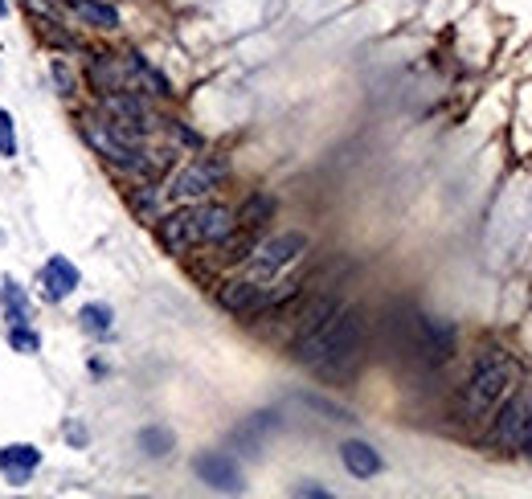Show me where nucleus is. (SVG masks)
Masks as SVG:
<instances>
[{"mask_svg":"<svg viewBox=\"0 0 532 499\" xmlns=\"http://www.w3.org/2000/svg\"><path fill=\"white\" fill-rule=\"evenodd\" d=\"M369 340V320H365V311L361 307H336V315L316 328L312 336H303L291 344V356H295V365L303 369H312L320 377H344L352 365L361 360V348Z\"/></svg>","mask_w":532,"mask_h":499,"instance_id":"1","label":"nucleus"},{"mask_svg":"<svg viewBox=\"0 0 532 499\" xmlns=\"http://www.w3.org/2000/svg\"><path fill=\"white\" fill-rule=\"evenodd\" d=\"M230 230H234V209L217 205V201H189V205H176L172 213L156 217L160 246L176 258L193 254L201 246H217Z\"/></svg>","mask_w":532,"mask_h":499,"instance_id":"2","label":"nucleus"},{"mask_svg":"<svg viewBox=\"0 0 532 499\" xmlns=\"http://www.w3.org/2000/svg\"><path fill=\"white\" fill-rule=\"evenodd\" d=\"M516 381H520L516 356L504 348H483V356L475 360V369L459 393V418L463 422H487L500 410V401L516 389Z\"/></svg>","mask_w":532,"mask_h":499,"instance_id":"3","label":"nucleus"},{"mask_svg":"<svg viewBox=\"0 0 532 499\" xmlns=\"http://www.w3.org/2000/svg\"><path fill=\"white\" fill-rule=\"evenodd\" d=\"M307 246H312V238H307L303 230H283L275 238H258V246L242 262V275L258 279V283H275L283 270H291L307 254Z\"/></svg>","mask_w":532,"mask_h":499,"instance_id":"4","label":"nucleus"},{"mask_svg":"<svg viewBox=\"0 0 532 499\" xmlns=\"http://www.w3.org/2000/svg\"><path fill=\"white\" fill-rule=\"evenodd\" d=\"M99 111L115 123V131H123L127 140L148 144V135H156L164 127V119L152 111L148 95H136V90H111V95H99Z\"/></svg>","mask_w":532,"mask_h":499,"instance_id":"5","label":"nucleus"},{"mask_svg":"<svg viewBox=\"0 0 532 499\" xmlns=\"http://www.w3.org/2000/svg\"><path fill=\"white\" fill-rule=\"evenodd\" d=\"M230 176V160L226 156H197V160H189L185 168H176L172 172V180L164 185V197L172 201V205H189V201H205L221 180Z\"/></svg>","mask_w":532,"mask_h":499,"instance_id":"6","label":"nucleus"},{"mask_svg":"<svg viewBox=\"0 0 532 499\" xmlns=\"http://www.w3.org/2000/svg\"><path fill=\"white\" fill-rule=\"evenodd\" d=\"M217 307L230 311L234 320H258L275 307V287L271 283H258V279H230L217 287Z\"/></svg>","mask_w":532,"mask_h":499,"instance_id":"7","label":"nucleus"},{"mask_svg":"<svg viewBox=\"0 0 532 499\" xmlns=\"http://www.w3.org/2000/svg\"><path fill=\"white\" fill-rule=\"evenodd\" d=\"M455 344H459V332L455 324L447 320H434V315H414V352L422 365H447L455 356Z\"/></svg>","mask_w":532,"mask_h":499,"instance_id":"8","label":"nucleus"},{"mask_svg":"<svg viewBox=\"0 0 532 499\" xmlns=\"http://www.w3.org/2000/svg\"><path fill=\"white\" fill-rule=\"evenodd\" d=\"M193 475L209 487V491H226V495H238L246 491V475L238 467V459L230 450H205V455L193 459Z\"/></svg>","mask_w":532,"mask_h":499,"instance_id":"9","label":"nucleus"},{"mask_svg":"<svg viewBox=\"0 0 532 499\" xmlns=\"http://www.w3.org/2000/svg\"><path fill=\"white\" fill-rule=\"evenodd\" d=\"M524 410H528V393H508L500 401V410L492 414V446L500 450H520V434H524Z\"/></svg>","mask_w":532,"mask_h":499,"instance_id":"10","label":"nucleus"},{"mask_svg":"<svg viewBox=\"0 0 532 499\" xmlns=\"http://www.w3.org/2000/svg\"><path fill=\"white\" fill-rule=\"evenodd\" d=\"M123 90H136L148 99H172V82L144 54H123Z\"/></svg>","mask_w":532,"mask_h":499,"instance_id":"11","label":"nucleus"},{"mask_svg":"<svg viewBox=\"0 0 532 499\" xmlns=\"http://www.w3.org/2000/svg\"><path fill=\"white\" fill-rule=\"evenodd\" d=\"M78 283H82V275H78V266H74L66 254H50V262L41 266V279H37L41 299H46V303L70 299V295L78 291Z\"/></svg>","mask_w":532,"mask_h":499,"instance_id":"12","label":"nucleus"},{"mask_svg":"<svg viewBox=\"0 0 532 499\" xmlns=\"http://www.w3.org/2000/svg\"><path fill=\"white\" fill-rule=\"evenodd\" d=\"M37 467H41V450L33 442H13V446L0 450V475H5V483H13V487H25Z\"/></svg>","mask_w":532,"mask_h":499,"instance_id":"13","label":"nucleus"},{"mask_svg":"<svg viewBox=\"0 0 532 499\" xmlns=\"http://www.w3.org/2000/svg\"><path fill=\"white\" fill-rule=\"evenodd\" d=\"M340 463H344V471H348L352 479H377V475L385 471L381 450L369 446V442H361V438H348V442L340 446Z\"/></svg>","mask_w":532,"mask_h":499,"instance_id":"14","label":"nucleus"},{"mask_svg":"<svg viewBox=\"0 0 532 499\" xmlns=\"http://www.w3.org/2000/svg\"><path fill=\"white\" fill-rule=\"evenodd\" d=\"M86 82H91L95 95L123 90V58H115V54H91V62H86Z\"/></svg>","mask_w":532,"mask_h":499,"instance_id":"15","label":"nucleus"},{"mask_svg":"<svg viewBox=\"0 0 532 499\" xmlns=\"http://www.w3.org/2000/svg\"><path fill=\"white\" fill-rule=\"evenodd\" d=\"M0 307H5L9 328L33 324V303H29V291H25L17 279H0Z\"/></svg>","mask_w":532,"mask_h":499,"instance_id":"16","label":"nucleus"},{"mask_svg":"<svg viewBox=\"0 0 532 499\" xmlns=\"http://www.w3.org/2000/svg\"><path fill=\"white\" fill-rule=\"evenodd\" d=\"M66 5H70V13H74L82 25H91V29H99V33L119 29V9L107 5V0H66Z\"/></svg>","mask_w":532,"mask_h":499,"instance_id":"17","label":"nucleus"},{"mask_svg":"<svg viewBox=\"0 0 532 499\" xmlns=\"http://www.w3.org/2000/svg\"><path fill=\"white\" fill-rule=\"evenodd\" d=\"M336 307H340V299L336 295H316L312 303H307L303 311H299V324H295V336H291V344L295 340H303V336H312L316 328H324L332 315H336Z\"/></svg>","mask_w":532,"mask_h":499,"instance_id":"18","label":"nucleus"},{"mask_svg":"<svg viewBox=\"0 0 532 499\" xmlns=\"http://www.w3.org/2000/svg\"><path fill=\"white\" fill-rule=\"evenodd\" d=\"M275 209H279V205H275L271 193H250L246 205L234 213V225H246V230H262V225L275 217Z\"/></svg>","mask_w":532,"mask_h":499,"instance_id":"19","label":"nucleus"},{"mask_svg":"<svg viewBox=\"0 0 532 499\" xmlns=\"http://www.w3.org/2000/svg\"><path fill=\"white\" fill-rule=\"evenodd\" d=\"M78 328H82L86 336H95V340H107V336L115 332V311H111L107 303H82Z\"/></svg>","mask_w":532,"mask_h":499,"instance_id":"20","label":"nucleus"},{"mask_svg":"<svg viewBox=\"0 0 532 499\" xmlns=\"http://www.w3.org/2000/svg\"><path fill=\"white\" fill-rule=\"evenodd\" d=\"M271 430H279V414L275 410H262V414H254L238 434H234V442L238 446H246V455H258V446H262V438L271 434Z\"/></svg>","mask_w":532,"mask_h":499,"instance_id":"21","label":"nucleus"},{"mask_svg":"<svg viewBox=\"0 0 532 499\" xmlns=\"http://www.w3.org/2000/svg\"><path fill=\"white\" fill-rule=\"evenodd\" d=\"M172 446H176V434L168 426H144L140 430V450L148 459H168Z\"/></svg>","mask_w":532,"mask_h":499,"instance_id":"22","label":"nucleus"},{"mask_svg":"<svg viewBox=\"0 0 532 499\" xmlns=\"http://www.w3.org/2000/svg\"><path fill=\"white\" fill-rule=\"evenodd\" d=\"M0 156L17 160V123H13V115L5 107H0Z\"/></svg>","mask_w":532,"mask_h":499,"instance_id":"23","label":"nucleus"},{"mask_svg":"<svg viewBox=\"0 0 532 499\" xmlns=\"http://www.w3.org/2000/svg\"><path fill=\"white\" fill-rule=\"evenodd\" d=\"M9 344H13L17 352H25V356L41 352V336H37L29 324H21V328H9Z\"/></svg>","mask_w":532,"mask_h":499,"instance_id":"24","label":"nucleus"},{"mask_svg":"<svg viewBox=\"0 0 532 499\" xmlns=\"http://www.w3.org/2000/svg\"><path fill=\"white\" fill-rule=\"evenodd\" d=\"M50 74H54V82H58V95H62V99H70L74 90H78V82H74V74H70V66H66L62 58L50 62Z\"/></svg>","mask_w":532,"mask_h":499,"instance_id":"25","label":"nucleus"},{"mask_svg":"<svg viewBox=\"0 0 532 499\" xmlns=\"http://www.w3.org/2000/svg\"><path fill=\"white\" fill-rule=\"evenodd\" d=\"M524 393H528V410H524V434H520V450H524V455H532V385H528Z\"/></svg>","mask_w":532,"mask_h":499,"instance_id":"26","label":"nucleus"},{"mask_svg":"<svg viewBox=\"0 0 532 499\" xmlns=\"http://www.w3.org/2000/svg\"><path fill=\"white\" fill-rule=\"evenodd\" d=\"M295 495H303V499H328L332 491H328V487H320V483H299V487H295Z\"/></svg>","mask_w":532,"mask_h":499,"instance_id":"27","label":"nucleus"},{"mask_svg":"<svg viewBox=\"0 0 532 499\" xmlns=\"http://www.w3.org/2000/svg\"><path fill=\"white\" fill-rule=\"evenodd\" d=\"M66 434H70V442H78V446H82V442H86V430H78V426H70V430H66Z\"/></svg>","mask_w":532,"mask_h":499,"instance_id":"28","label":"nucleus"},{"mask_svg":"<svg viewBox=\"0 0 532 499\" xmlns=\"http://www.w3.org/2000/svg\"><path fill=\"white\" fill-rule=\"evenodd\" d=\"M0 17H9V0H0Z\"/></svg>","mask_w":532,"mask_h":499,"instance_id":"29","label":"nucleus"}]
</instances>
